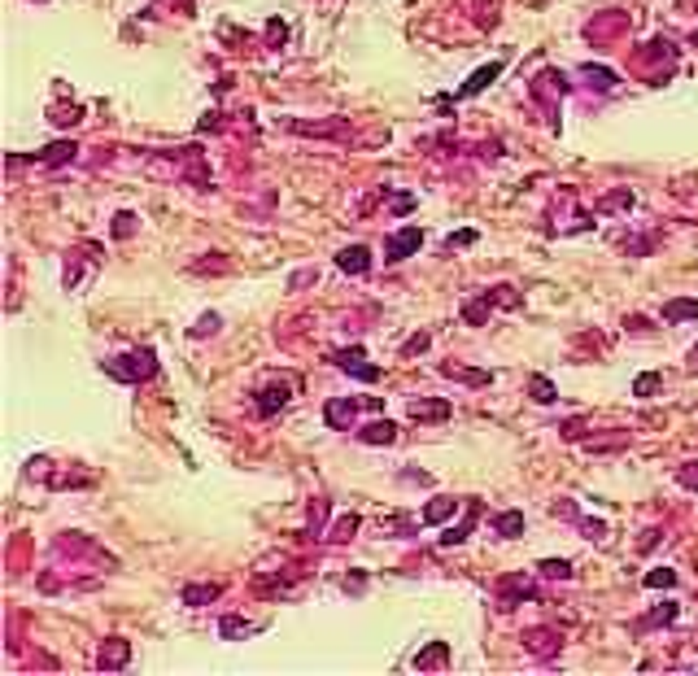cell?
Returning <instances> with one entry per match:
<instances>
[{"label": "cell", "instance_id": "15", "mask_svg": "<svg viewBox=\"0 0 698 676\" xmlns=\"http://www.w3.org/2000/svg\"><path fill=\"white\" fill-rule=\"evenodd\" d=\"M441 375H446V380H463V384H476V388L494 380V371H484V367H458V362H446Z\"/></svg>", "mask_w": 698, "mask_h": 676}, {"label": "cell", "instance_id": "3", "mask_svg": "<svg viewBox=\"0 0 698 676\" xmlns=\"http://www.w3.org/2000/svg\"><path fill=\"white\" fill-rule=\"evenodd\" d=\"M419 245H424V231L419 227H402V231H393V236L384 240V262H406L410 253H419Z\"/></svg>", "mask_w": 698, "mask_h": 676}, {"label": "cell", "instance_id": "14", "mask_svg": "<svg viewBox=\"0 0 698 676\" xmlns=\"http://www.w3.org/2000/svg\"><path fill=\"white\" fill-rule=\"evenodd\" d=\"M74 153H79V144H74V140H57V144H48L44 153H35V162H44V166H66V162H74Z\"/></svg>", "mask_w": 698, "mask_h": 676}, {"label": "cell", "instance_id": "29", "mask_svg": "<svg viewBox=\"0 0 698 676\" xmlns=\"http://www.w3.org/2000/svg\"><path fill=\"white\" fill-rule=\"evenodd\" d=\"M132 231H136V214H127V210H122V214L114 218V236L122 240V236H132Z\"/></svg>", "mask_w": 698, "mask_h": 676}, {"label": "cell", "instance_id": "13", "mask_svg": "<svg viewBox=\"0 0 698 676\" xmlns=\"http://www.w3.org/2000/svg\"><path fill=\"white\" fill-rule=\"evenodd\" d=\"M219 593H223V585H219V581H205V585H184L179 602H184V607H205V602H214Z\"/></svg>", "mask_w": 698, "mask_h": 676}, {"label": "cell", "instance_id": "30", "mask_svg": "<svg viewBox=\"0 0 698 676\" xmlns=\"http://www.w3.org/2000/svg\"><path fill=\"white\" fill-rule=\"evenodd\" d=\"M655 388H659V375H637V384H633V393H637V397H651V393H655Z\"/></svg>", "mask_w": 698, "mask_h": 676}, {"label": "cell", "instance_id": "17", "mask_svg": "<svg viewBox=\"0 0 698 676\" xmlns=\"http://www.w3.org/2000/svg\"><path fill=\"white\" fill-rule=\"evenodd\" d=\"M446 659H450V646H446V641H428L419 655H415V668H419V672H428V668H446Z\"/></svg>", "mask_w": 698, "mask_h": 676}, {"label": "cell", "instance_id": "24", "mask_svg": "<svg viewBox=\"0 0 698 676\" xmlns=\"http://www.w3.org/2000/svg\"><path fill=\"white\" fill-rule=\"evenodd\" d=\"M585 79H589V88H598V92L615 88V74H611V70H603V66H585Z\"/></svg>", "mask_w": 698, "mask_h": 676}, {"label": "cell", "instance_id": "16", "mask_svg": "<svg viewBox=\"0 0 698 676\" xmlns=\"http://www.w3.org/2000/svg\"><path fill=\"white\" fill-rule=\"evenodd\" d=\"M454 511H458V502L454 498H432L428 506H424V515H419V524H446V519H454Z\"/></svg>", "mask_w": 698, "mask_h": 676}, {"label": "cell", "instance_id": "20", "mask_svg": "<svg viewBox=\"0 0 698 676\" xmlns=\"http://www.w3.org/2000/svg\"><path fill=\"white\" fill-rule=\"evenodd\" d=\"M528 393H533V402H541V406H550V402L559 397V393H554V384H550L546 375H533V380H528Z\"/></svg>", "mask_w": 698, "mask_h": 676}, {"label": "cell", "instance_id": "10", "mask_svg": "<svg viewBox=\"0 0 698 676\" xmlns=\"http://www.w3.org/2000/svg\"><path fill=\"white\" fill-rule=\"evenodd\" d=\"M358 441H363V445H393V441H397V424L393 419H376L367 428H358Z\"/></svg>", "mask_w": 698, "mask_h": 676}, {"label": "cell", "instance_id": "35", "mask_svg": "<svg viewBox=\"0 0 698 676\" xmlns=\"http://www.w3.org/2000/svg\"><path fill=\"white\" fill-rule=\"evenodd\" d=\"M402 480H406V484H432L428 472H402Z\"/></svg>", "mask_w": 698, "mask_h": 676}, {"label": "cell", "instance_id": "19", "mask_svg": "<svg viewBox=\"0 0 698 676\" xmlns=\"http://www.w3.org/2000/svg\"><path fill=\"white\" fill-rule=\"evenodd\" d=\"M494 532H498V537H520V532H524V515H520V511H502V515L494 519Z\"/></svg>", "mask_w": 698, "mask_h": 676}, {"label": "cell", "instance_id": "12", "mask_svg": "<svg viewBox=\"0 0 698 676\" xmlns=\"http://www.w3.org/2000/svg\"><path fill=\"white\" fill-rule=\"evenodd\" d=\"M502 611H511V607H520V598H533V585H528V576H502Z\"/></svg>", "mask_w": 698, "mask_h": 676}, {"label": "cell", "instance_id": "27", "mask_svg": "<svg viewBox=\"0 0 698 676\" xmlns=\"http://www.w3.org/2000/svg\"><path fill=\"white\" fill-rule=\"evenodd\" d=\"M646 585H651V589H668V585H677V571H668V567H655L651 576H646Z\"/></svg>", "mask_w": 698, "mask_h": 676}, {"label": "cell", "instance_id": "22", "mask_svg": "<svg viewBox=\"0 0 698 676\" xmlns=\"http://www.w3.org/2000/svg\"><path fill=\"white\" fill-rule=\"evenodd\" d=\"M537 571H541V576H559V581H567V576H572V563H567V559H541Z\"/></svg>", "mask_w": 698, "mask_h": 676}, {"label": "cell", "instance_id": "34", "mask_svg": "<svg viewBox=\"0 0 698 676\" xmlns=\"http://www.w3.org/2000/svg\"><path fill=\"white\" fill-rule=\"evenodd\" d=\"M345 589L349 593H363L367 589V576H363V571H354V576H345Z\"/></svg>", "mask_w": 698, "mask_h": 676}, {"label": "cell", "instance_id": "23", "mask_svg": "<svg viewBox=\"0 0 698 676\" xmlns=\"http://www.w3.org/2000/svg\"><path fill=\"white\" fill-rule=\"evenodd\" d=\"M358 524H363V519H358L354 511H349V515H341V519H336V528H332V541H349V537L358 532Z\"/></svg>", "mask_w": 698, "mask_h": 676}, {"label": "cell", "instance_id": "9", "mask_svg": "<svg viewBox=\"0 0 698 676\" xmlns=\"http://www.w3.org/2000/svg\"><path fill=\"white\" fill-rule=\"evenodd\" d=\"M336 267H341L345 275H367L371 271V249L367 245H349L336 253Z\"/></svg>", "mask_w": 698, "mask_h": 676}, {"label": "cell", "instance_id": "21", "mask_svg": "<svg viewBox=\"0 0 698 676\" xmlns=\"http://www.w3.org/2000/svg\"><path fill=\"white\" fill-rule=\"evenodd\" d=\"M663 319L677 323V319H698V301H668L663 305Z\"/></svg>", "mask_w": 698, "mask_h": 676}, {"label": "cell", "instance_id": "33", "mask_svg": "<svg viewBox=\"0 0 698 676\" xmlns=\"http://www.w3.org/2000/svg\"><path fill=\"white\" fill-rule=\"evenodd\" d=\"M681 484H685V489H698V462H685V472H681Z\"/></svg>", "mask_w": 698, "mask_h": 676}, {"label": "cell", "instance_id": "5", "mask_svg": "<svg viewBox=\"0 0 698 676\" xmlns=\"http://www.w3.org/2000/svg\"><path fill=\"white\" fill-rule=\"evenodd\" d=\"M358 410H363V402H358V397H332V402L323 406V419H327V428H336V432H349V424H354Z\"/></svg>", "mask_w": 698, "mask_h": 676}, {"label": "cell", "instance_id": "4", "mask_svg": "<svg viewBox=\"0 0 698 676\" xmlns=\"http://www.w3.org/2000/svg\"><path fill=\"white\" fill-rule=\"evenodd\" d=\"M96 663L105 668V672L127 668V663H132V641H127V637H105V641H100V650H96Z\"/></svg>", "mask_w": 698, "mask_h": 676}, {"label": "cell", "instance_id": "28", "mask_svg": "<svg viewBox=\"0 0 698 676\" xmlns=\"http://www.w3.org/2000/svg\"><path fill=\"white\" fill-rule=\"evenodd\" d=\"M323 519H327V502L315 498V502H310V532H319V528H323Z\"/></svg>", "mask_w": 698, "mask_h": 676}, {"label": "cell", "instance_id": "25", "mask_svg": "<svg viewBox=\"0 0 698 676\" xmlns=\"http://www.w3.org/2000/svg\"><path fill=\"white\" fill-rule=\"evenodd\" d=\"M633 205V192L624 188V192H611V197H603L598 201V214H611V210H629Z\"/></svg>", "mask_w": 698, "mask_h": 676}, {"label": "cell", "instance_id": "11", "mask_svg": "<svg viewBox=\"0 0 698 676\" xmlns=\"http://www.w3.org/2000/svg\"><path fill=\"white\" fill-rule=\"evenodd\" d=\"M498 74H502V62H489V66H480V70L472 74V79H467V83H463V88L454 92V100H463V96H476V92H484L489 83L498 79Z\"/></svg>", "mask_w": 698, "mask_h": 676}, {"label": "cell", "instance_id": "32", "mask_svg": "<svg viewBox=\"0 0 698 676\" xmlns=\"http://www.w3.org/2000/svg\"><path fill=\"white\" fill-rule=\"evenodd\" d=\"M467 245H476V231H458V236L446 240V249H467Z\"/></svg>", "mask_w": 698, "mask_h": 676}, {"label": "cell", "instance_id": "6", "mask_svg": "<svg viewBox=\"0 0 698 676\" xmlns=\"http://www.w3.org/2000/svg\"><path fill=\"white\" fill-rule=\"evenodd\" d=\"M293 380H275V384H267L262 393H257V414H275V410H284L293 402Z\"/></svg>", "mask_w": 698, "mask_h": 676}, {"label": "cell", "instance_id": "36", "mask_svg": "<svg viewBox=\"0 0 698 676\" xmlns=\"http://www.w3.org/2000/svg\"><path fill=\"white\" fill-rule=\"evenodd\" d=\"M267 35H271V40H279V44H284V35H289V27H284V22H271V27H267Z\"/></svg>", "mask_w": 698, "mask_h": 676}, {"label": "cell", "instance_id": "18", "mask_svg": "<svg viewBox=\"0 0 698 676\" xmlns=\"http://www.w3.org/2000/svg\"><path fill=\"white\" fill-rule=\"evenodd\" d=\"M219 633H223L227 641H236V637H249V633H257V624H249V619H240V615H223Z\"/></svg>", "mask_w": 698, "mask_h": 676}, {"label": "cell", "instance_id": "7", "mask_svg": "<svg viewBox=\"0 0 698 676\" xmlns=\"http://www.w3.org/2000/svg\"><path fill=\"white\" fill-rule=\"evenodd\" d=\"M476 524H480V502H476V498H467V515H463L458 524H450V528L441 532V545H446V550H450V545H463V541L472 537V528H476Z\"/></svg>", "mask_w": 698, "mask_h": 676}, {"label": "cell", "instance_id": "26", "mask_svg": "<svg viewBox=\"0 0 698 676\" xmlns=\"http://www.w3.org/2000/svg\"><path fill=\"white\" fill-rule=\"evenodd\" d=\"M219 323H223L219 315H201V319H197V327H192V341H201V336H214V332H219Z\"/></svg>", "mask_w": 698, "mask_h": 676}, {"label": "cell", "instance_id": "31", "mask_svg": "<svg viewBox=\"0 0 698 676\" xmlns=\"http://www.w3.org/2000/svg\"><path fill=\"white\" fill-rule=\"evenodd\" d=\"M428 341H432V336H428V332H419V336H410V341L402 345V354H424V349H428Z\"/></svg>", "mask_w": 698, "mask_h": 676}, {"label": "cell", "instance_id": "8", "mask_svg": "<svg viewBox=\"0 0 698 676\" xmlns=\"http://www.w3.org/2000/svg\"><path fill=\"white\" fill-rule=\"evenodd\" d=\"M450 402L446 397H415L410 402V419L415 424H432V419H450Z\"/></svg>", "mask_w": 698, "mask_h": 676}, {"label": "cell", "instance_id": "1", "mask_svg": "<svg viewBox=\"0 0 698 676\" xmlns=\"http://www.w3.org/2000/svg\"><path fill=\"white\" fill-rule=\"evenodd\" d=\"M105 371H110L114 380H122V384H140V380H153V375H158V354H153L149 345H140V349H127L122 358H110V362H105Z\"/></svg>", "mask_w": 698, "mask_h": 676}, {"label": "cell", "instance_id": "2", "mask_svg": "<svg viewBox=\"0 0 698 676\" xmlns=\"http://www.w3.org/2000/svg\"><path fill=\"white\" fill-rule=\"evenodd\" d=\"M327 362H336L341 371H349V375H358V380H367V384H376V380H380V367H371V362H367L363 345H354V349H336Z\"/></svg>", "mask_w": 698, "mask_h": 676}]
</instances>
